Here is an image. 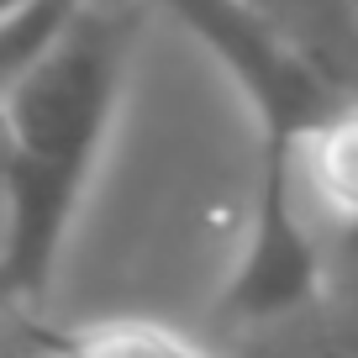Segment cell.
<instances>
[{
	"label": "cell",
	"mask_w": 358,
	"mask_h": 358,
	"mask_svg": "<svg viewBox=\"0 0 358 358\" xmlns=\"http://www.w3.org/2000/svg\"><path fill=\"white\" fill-rule=\"evenodd\" d=\"M143 16L85 6L48 64L0 95V311L48 295L127 95Z\"/></svg>",
	"instance_id": "obj_1"
},
{
	"label": "cell",
	"mask_w": 358,
	"mask_h": 358,
	"mask_svg": "<svg viewBox=\"0 0 358 358\" xmlns=\"http://www.w3.org/2000/svg\"><path fill=\"white\" fill-rule=\"evenodd\" d=\"M237 85L258 127V169H301V143L348 101L253 0H158Z\"/></svg>",
	"instance_id": "obj_2"
},
{
	"label": "cell",
	"mask_w": 358,
	"mask_h": 358,
	"mask_svg": "<svg viewBox=\"0 0 358 358\" xmlns=\"http://www.w3.org/2000/svg\"><path fill=\"white\" fill-rule=\"evenodd\" d=\"M301 201V169H258L243 253L222 285V316L280 322L322 295V248Z\"/></svg>",
	"instance_id": "obj_3"
},
{
	"label": "cell",
	"mask_w": 358,
	"mask_h": 358,
	"mask_svg": "<svg viewBox=\"0 0 358 358\" xmlns=\"http://www.w3.org/2000/svg\"><path fill=\"white\" fill-rule=\"evenodd\" d=\"M27 337L37 358H222L211 343L153 316H101L74 327L27 322Z\"/></svg>",
	"instance_id": "obj_4"
},
{
	"label": "cell",
	"mask_w": 358,
	"mask_h": 358,
	"mask_svg": "<svg viewBox=\"0 0 358 358\" xmlns=\"http://www.w3.org/2000/svg\"><path fill=\"white\" fill-rule=\"evenodd\" d=\"M301 195L337 222H358V95L301 143Z\"/></svg>",
	"instance_id": "obj_5"
},
{
	"label": "cell",
	"mask_w": 358,
	"mask_h": 358,
	"mask_svg": "<svg viewBox=\"0 0 358 358\" xmlns=\"http://www.w3.org/2000/svg\"><path fill=\"white\" fill-rule=\"evenodd\" d=\"M90 0H0V95L64 48Z\"/></svg>",
	"instance_id": "obj_6"
}]
</instances>
